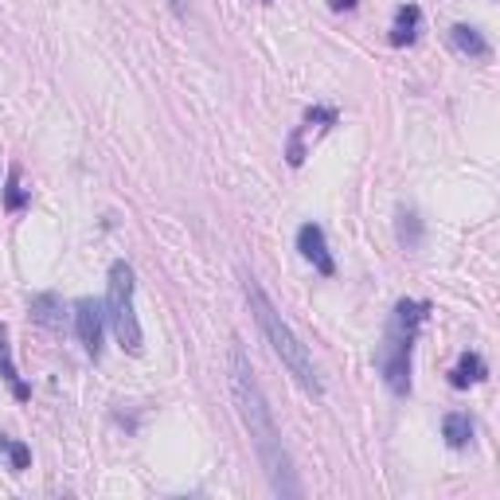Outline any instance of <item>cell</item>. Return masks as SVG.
<instances>
[{"label": "cell", "mask_w": 500, "mask_h": 500, "mask_svg": "<svg viewBox=\"0 0 500 500\" xmlns=\"http://www.w3.org/2000/svg\"><path fill=\"white\" fill-rule=\"evenodd\" d=\"M0 375H5V380H8L12 395H16L20 402H24V399H32V387H27V383L20 380L16 364H12V352H8V328H5V325H0Z\"/></svg>", "instance_id": "12"}, {"label": "cell", "mask_w": 500, "mask_h": 500, "mask_svg": "<svg viewBox=\"0 0 500 500\" xmlns=\"http://www.w3.org/2000/svg\"><path fill=\"white\" fill-rule=\"evenodd\" d=\"M0 453H8V462H12V474H24L27 465H32V450L24 446V442H12L0 434Z\"/></svg>", "instance_id": "15"}, {"label": "cell", "mask_w": 500, "mask_h": 500, "mask_svg": "<svg viewBox=\"0 0 500 500\" xmlns=\"http://www.w3.org/2000/svg\"><path fill=\"white\" fill-rule=\"evenodd\" d=\"M297 250H301V258L313 262L325 277L337 274V262H332V250H328V239H325L321 224H301L297 227Z\"/></svg>", "instance_id": "6"}, {"label": "cell", "mask_w": 500, "mask_h": 500, "mask_svg": "<svg viewBox=\"0 0 500 500\" xmlns=\"http://www.w3.org/2000/svg\"><path fill=\"white\" fill-rule=\"evenodd\" d=\"M450 44L465 55V59H489L493 55V44L484 39V32L481 27H474V24H453L450 27Z\"/></svg>", "instance_id": "7"}, {"label": "cell", "mask_w": 500, "mask_h": 500, "mask_svg": "<svg viewBox=\"0 0 500 500\" xmlns=\"http://www.w3.org/2000/svg\"><path fill=\"white\" fill-rule=\"evenodd\" d=\"M24 207H27V188L20 184V169L12 164L5 180V212H24Z\"/></svg>", "instance_id": "14"}, {"label": "cell", "mask_w": 500, "mask_h": 500, "mask_svg": "<svg viewBox=\"0 0 500 500\" xmlns=\"http://www.w3.org/2000/svg\"><path fill=\"white\" fill-rule=\"evenodd\" d=\"M243 289H246V301H250V313H255V321L262 328V337L270 340V349L274 356L282 359V368L294 375L297 387L305 395H313V399H321L325 395V383H321V375H317V364H313V356L309 349L301 344V337L294 328H289V321L282 313L274 309V301L266 297V289L258 286V277H243Z\"/></svg>", "instance_id": "2"}, {"label": "cell", "mask_w": 500, "mask_h": 500, "mask_svg": "<svg viewBox=\"0 0 500 500\" xmlns=\"http://www.w3.org/2000/svg\"><path fill=\"white\" fill-rule=\"evenodd\" d=\"M305 125H317V130H328V125H337V109L313 106V109H309V114H305Z\"/></svg>", "instance_id": "16"}, {"label": "cell", "mask_w": 500, "mask_h": 500, "mask_svg": "<svg viewBox=\"0 0 500 500\" xmlns=\"http://www.w3.org/2000/svg\"><path fill=\"white\" fill-rule=\"evenodd\" d=\"M419 27H422V8L419 5H399L395 24H391V47L414 44V39H419Z\"/></svg>", "instance_id": "9"}, {"label": "cell", "mask_w": 500, "mask_h": 500, "mask_svg": "<svg viewBox=\"0 0 500 500\" xmlns=\"http://www.w3.org/2000/svg\"><path fill=\"white\" fill-rule=\"evenodd\" d=\"M442 438H446L450 450H465L469 442H474V419H469L465 411H453L442 419Z\"/></svg>", "instance_id": "11"}, {"label": "cell", "mask_w": 500, "mask_h": 500, "mask_svg": "<svg viewBox=\"0 0 500 500\" xmlns=\"http://www.w3.org/2000/svg\"><path fill=\"white\" fill-rule=\"evenodd\" d=\"M399 243L407 250H419L422 246V219L414 207H399Z\"/></svg>", "instance_id": "13"}, {"label": "cell", "mask_w": 500, "mask_h": 500, "mask_svg": "<svg viewBox=\"0 0 500 500\" xmlns=\"http://www.w3.org/2000/svg\"><path fill=\"white\" fill-rule=\"evenodd\" d=\"M27 313L44 328H63V297L59 294H36L32 305H27Z\"/></svg>", "instance_id": "10"}, {"label": "cell", "mask_w": 500, "mask_h": 500, "mask_svg": "<svg viewBox=\"0 0 500 500\" xmlns=\"http://www.w3.org/2000/svg\"><path fill=\"white\" fill-rule=\"evenodd\" d=\"M266 5H270V0H266Z\"/></svg>", "instance_id": "19"}, {"label": "cell", "mask_w": 500, "mask_h": 500, "mask_svg": "<svg viewBox=\"0 0 500 500\" xmlns=\"http://www.w3.org/2000/svg\"><path fill=\"white\" fill-rule=\"evenodd\" d=\"M426 313H430L426 301L402 297L391 309L383 344H380V352H375V368H380L387 391L399 399L411 395V356H414V340H419V332L426 325Z\"/></svg>", "instance_id": "3"}, {"label": "cell", "mask_w": 500, "mask_h": 500, "mask_svg": "<svg viewBox=\"0 0 500 500\" xmlns=\"http://www.w3.org/2000/svg\"><path fill=\"white\" fill-rule=\"evenodd\" d=\"M231 395H234V407H239V419L246 426L250 442H255V453H258L262 474H266L274 496H301L294 462H289V453L282 446V430L274 422V411H270L266 395H262L255 368H250L239 340H231Z\"/></svg>", "instance_id": "1"}, {"label": "cell", "mask_w": 500, "mask_h": 500, "mask_svg": "<svg viewBox=\"0 0 500 500\" xmlns=\"http://www.w3.org/2000/svg\"><path fill=\"white\" fill-rule=\"evenodd\" d=\"M169 8L176 12V16H188V0H169Z\"/></svg>", "instance_id": "17"}, {"label": "cell", "mask_w": 500, "mask_h": 500, "mask_svg": "<svg viewBox=\"0 0 500 500\" xmlns=\"http://www.w3.org/2000/svg\"><path fill=\"white\" fill-rule=\"evenodd\" d=\"M359 5V0H332V8H337V12H349V8H356Z\"/></svg>", "instance_id": "18"}, {"label": "cell", "mask_w": 500, "mask_h": 500, "mask_svg": "<svg viewBox=\"0 0 500 500\" xmlns=\"http://www.w3.org/2000/svg\"><path fill=\"white\" fill-rule=\"evenodd\" d=\"M484 380H489V364H484V356L481 352H462V359H457L453 371H450V387L465 391V387L484 383Z\"/></svg>", "instance_id": "8"}, {"label": "cell", "mask_w": 500, "mask_h": 500, "mask_svg": "<svg viewBox=\"0 0 500 500\" xmlns=\"http://www.w3.org/2000/svg\"><path fill=\"white\" fill-rule=\"evenodd\" d=\"M133 289H137L133 266L125 258H118L114 266H109V282H106V321L125 352L141 356L145 332H141V321H137V309H133Z\"/></svg>", "instance_id": "4"}, {"label": "cell", "mask_w": 500, "mask_h": 500, "mask_svg": "<svg viewBox=\"0 0 500 500\" xmlns=\"http://www.w3.org/2000/svg\"><path fill=\"white\" fill-rule=\"evenodd\" d=\"M102 328H106V305H99L94 297H78L75 301V332H78V340L90 359L102 356Z\"/></svg>", "instance_id": "5"}]
</instances>
